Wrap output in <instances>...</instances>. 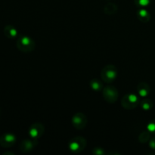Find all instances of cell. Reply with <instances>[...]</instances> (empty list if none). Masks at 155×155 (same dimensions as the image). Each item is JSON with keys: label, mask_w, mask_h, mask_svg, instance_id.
<instances>
[{"label": "cell", "mask_w": 155, "mask_h": 155, "mask_svg": "<svg viewBox=\"0 0 155 155\" xmlns=\"http://www.w3.org/2000/svg\"><path fill=\"white\" fill-rule=\"evenodd\" d=\"M17 48L24 53L32 52L35 49L36 43L34 40L30 36H21L18 37L16 42Z\"/></svg>", "instance_id": "6da1fadb"}, {"label": "cell", "mask_w": 155, "mask_h": 155, "mask_svg": "<svg viewBox=\"0 0 155 155\" xmlns=\"http://www.w3.org/2000/svg\"><path fill=\"white\" fill-rule=\"evenodd\" d=\"M101 77L103 81L106 83H111L117 77V69L113 64H107L101 70Z\"/></svg>", "instance_id": "7a4b0ae2"}, {"label": "cell", "mask_w": 155, "mask_h": 155, "mask_svg": "<svg viewBox=\"0 0 155 155\" xmlns=\"http://www.w3.org/2000/svg\"><path fill=\"white\" fill-rule=\"evenodd\" d=\"M86 144L87 142L85 138L82 136H76L70 141L68 148L70 151H72L73 153L77 154V153H80L84 151L86 147Z\"/></svg>", "instance_id": "3957f363"}, {"label": "cell", "mask_w": 155, "mask_h": 155, "mask_svg": "<svg viewBox=\"0 0 155 155\" xmlns=\"http://www.w3.org/2000/svg\"><path fill=\"white\" fill-rule=\"evenodd\" d=\"M139 98L136 94H127L121 99V105L126 110H133L139 104Z\"/></svg>", "instance_id": "277c9868"}, {"label": "cell", "mask_w": 155, "mask_h": 155, "mask_svg": "<svg viewBox=\"0 0 155 155\" xmlns=\"http://www.w3.org/2000/svg\"><path fill=\"white\" fill-rule=\"evenodd\" d=\"M102 95L107 102L113 104L117 101L119 98V92L116 87L108 86L102 89Z\"/></svg>", "instance_id": "5b68a950"}, {"label": "cell", "mask_w": 155, "mask_h": 155, "mask_svg": "<svg viewBox=\"0 0 155 155\" xmlns=\"http://www.w3.org/2000/svg\"><path fill=\"white\" fill-rule=\"evenodd\" d=\"M71 122H72L73 126L75 129H77V130H83L86 127L88 120L86 114H84L82 112H78V113H76L73 116Z\"/></svg>", "instance_id": "8992f818"}, {"label": "cell", "mask_w": 155, "mask_h": 155, "mask_svg": "<svg viewBox=\"0 0 155 155\" xmlns=\"http://www.w3.org/2000/svg\"><path fill=\"white\" fill-rule=\"evenodd\" d=\"M45 132L44 125L41 123H35L29 129V136L33 139H38L42 136Z\"/></svg>", "instance_id": "52a82bcc"}, {"label": "cell", "mask_w": 155, "mask_h": 155, "mask_svg": "<svg viewBox=\"0 0 155 155\" xmlns=\"http://www.w3.org/2000/svg\"><path fill=\"white\" fill-rule=\"evenodd\" d=\"M15 142H16V137L12 133H5L0 137V145L2 148H11L15 145Z\"/></svg>", "instance_id": "ba28073f"}, {"label": "cell", "mask_w": 155, "mask_h": 155, "mask_svg": "<svg viewBox=\"0 0 155 155\" xmlns=\"http://www.w3.org/2000/svg\"><path fill=\"white\" fill-rule=\"evenodd\" d=\"M37 145V139H25L21 142L19 149L22 153H28L33 151Z\"/></svg>", "instance_id": "9c48e42d"}, {"label": "cell", "mask_w": 155, "mask_h": 155, "mask_svg": "<svg viewBox=\"0 0 155 155\" xmlns=\"http://www.w3.org/2000/svg\"><path fill=\"white\" fill-rule=\"evenodd\" d=\"M137 92L141 97H146L149 95L151 88L148 83L142 82L137 86Z\"/></svg>", "instance_id": "30bf717a"}, {"label": "cell", "mask_w": 155, "mask_h": 155, "mask_svg": "<svg viewBox=\"0 0 155 155\" xmlns=\"http://www.w3.org/2000/svg\"><path fill=\"white\" fill-rule=\"evenodd\" d=\"M3 32H4L5 36L8 39H15V37H17L18 33L17 29L12 25L5 26L4 30H3Z\"/></svg>", "instance_id": "8fae6325"}, {"label": "cell", "mask_w": 155, "mask_h": 155, "mask_svg": "<svg viewBox=\"0 0 155 155\" xmlns=\"http://www.w3.org/2000/svg\"><path fill=\"white\" fill-rule=\"evenodd\" d=\"M138 18L140 21L143 23H148L151 19V15L146 9L141 8L136 13Z\"/></svg>", "instance_id": "7c38bea8"}, {"label": "cell", "mask_w": 155, "mask_h": 155, "mask_svg": "<svg viewBox=\"0 0 155 155\" xmlns=\"http://www.w3.org/2000/svg\"><path fill=\"white\" fill-rule=\"evenodd\" d=\"M117 10L118 7L116 4L109 2L105 5V6L104 7V9H103V12H104L106 15H111L116 13V12H117Z\"/></svg>", "instance_id": "4fadbf2b"}, {"label": "cell", "mask_w": 155, "mask_h": 155, "mask_svg": "<svg viewBox=\"0 0 155 155\" xmlns=\"http://www.w3.org/2000/svg\"><path fill=\"white\" fill-rule=\"evenodd\" d=\"M89 86H90L91 89H92V90L96 91V92L102 90L103 84L100 80H98V79H92L90 81V83H89Z\"/></svg>", "instance_id": "5bb4252c"}, {"label": "cell", "mask_w": 155, "mask_h": 155, "mask_svg": "<svg viewBox=\"0 0 155 155\" xmlns=\"http://www.w3.org/2000/svg\"><path fill=\"white\" fill-rule=\"evenodd\" d=\"M150 139H151V133L148 130L143 131L139 136V141L142 144L147 143L150 140Z\"/></svg>", "instance_id": "9a60e30c"}, {"label": "cell", "mask_w": 155, "mask_h": 155, "mask_svg": "<svg viewBox=\"0 0 155 155\" xmlns=\"http://www.w3.org/2000/svg\"><path fill=\"white\" fill-rule=\"evenodd\" d=\"M140 106L142 110H149L152 108L154 104L151 99H144L140 102Z\"/></svg>", "instance_id": "2e32d148"}, {"label": "cell", "mask_w": 155, "mask_h": 155, "mask_svg": "<svg viewBox=\"0 0 155 155\" xmlns=\"http://www.w3.org/2000/svg\"><path fill=\"white\" fill-rule=\"evenodd\" d=\"M138 7H146L151 3V0H134Z\"/></svg>", "instance_id": "e0dca14e"}, {"label": "cell", "mask_w": 155, "mask_h": 155, "mask_svg": "<svg viewBox=\"0 0 155 155\" xmlns=\"http://www.w3.org/2000/svg\"><path fill=\"white\" fill-rule=\"evenodd\" d=\"M147 130L151 133L155 135V119L152 120L151 122H149V124L147 126Z\"/></svg>", "instance_id": "ac0fdd59"}, {"label": "cell", "mask_w": 155, "mask_h": 155, "mask_svg": "<svg viewBox=\"0 0 155 155\" xmlns=\"http://www.w3.org/2000/svg\"><path fill=\"white\" fill-rule=\"evenodd\" d=\"M92 154L94 155H104L106 153L104 148L96 147V148H93V150H92Z\"/></svg>", "instance_id": "d6986e66"}, {"label": "cell", "mask_w": 155, "mask_h": 155, "mask_svg": "<svg viewBox=\"0 0 155 155\" xmlns=\"http://www.w3.org/2000/svg\"><path fill=\"white\" fill-rule=\"evenodd\" d=\"M149 147L151 148L152 150H155V136L154 137L151 138V139H150L149 140Z\"/></svg>", "instance_id": "ffe728a7"}, {"label": "cell", "mask_w": 155, "mask_h": 155, "mask_svg": "<svg viewBox=\"0 0 155 155\" xmlns=\"http://www.w3.org/2000/svg\"><path fill=\"white\" fill-rule=\"evenodd\" d=\"M8 154H10V155H15V154L12 152H5L3 153V155H8Z\"/></svg>", "instance_id": "44dd1931"}]
</instances>
